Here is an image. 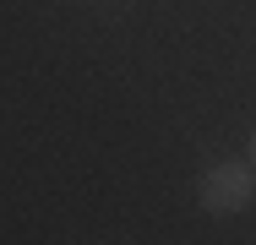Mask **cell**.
Instances as JSON below:
<instances>
[{
  "instance_id": "7a4b0ae2",
  "label": "cell",
  "mask_w": 256,
  "mask_h": 245,
  "mask_svg": "<svg viewBox=\"0 0 256 245\" xmlns=\"http://www.w3.org/2000/svg\"><path fill=\"white\" fill-rule=\"evenodd\" d=\"M251 164H256V131H251Z\"/></svg>"
},
{
  "instance_id": "6da1fadb",
  "label": "cell",
  "mask_w": 256,
  "mask_h": 245,
  "mask_svg": "<svg viewBox=\"0 0 256 245\" xmlns=\"http://www.w3.org/2000/svg\"><path fill=\"white\" fill-rule=\"evenodd\" d=\"M196 202H202V212H212V218L246 212L256 202V164L251 158H218L196 180Z\"/></svg>"
}]
</instances>
